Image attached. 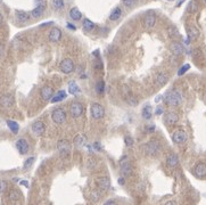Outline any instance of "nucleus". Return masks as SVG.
Masks as SVG:
<instances>
[{
  "label": "nucleus",
  "mask_w": 206,
  "mask_h": 205,
  "mask_svg": "<svg viewBox=\"0 0 206 205\" xmlns=\"http://www.w3.org/2000/svg\"><path fill=\"white\" fill-rule=\"evenodd\" d=\"M164 99H165V102H166V104L170 105V106H178V105H180L182 102L181 95L177 91L168 92V94L165 95Z\"/></svg>",
  "instance_id": "1"
},
{
  "label": "nucleus",
  "mask_w": 206,
  "mask_h": 205,
  "mask_svg": "<svg viewBox=\"0 0 206 205\" xmlns=\"http://www.w3.org/2000/svg\"><path fill=\"white\" fill-rule=\"evenodd\" d=\"M90 113L91 116L94 117V120H100V119L105 116V108L101 106L100 104L94 102L90 107Z\"/></svg>",
  "instance_id": "2"
},
{
  "label": "nucleus",
  "mask_w": 206,
  "mask_h": 205,
  "mask_svg": "<svg viewBox=\"0 0 206 205\" xmlns=\"http://www.w3.org/2000/svg\"><path fill=\"white\" fill-rule=\"evenodd\" d=\"M51 120L56 124H63L66 121V112L63 108H56L51 113Z\"/></svg>",
  "instance_id": "3"
},
{
  "label": "nucleus",
  "mask_w": 206,
  "mask_h": 205,
  "mask_svg": "<svg viewBox=\"0 0 206 205\" xmlns=\"http://www.w3.org/2000/svg\"><path fill=\"white\" fill-rule=\"evenodd\" d=\"M143 149L145 152L150 156H156L161 150V146L157 142H147L146 145L143 146Z\"/></svg>",
  "instance_id": "4"
},
{
  "label": "nucleus",
  "mask_w": 206,
  "mask_h": 205,
  "mask_svg": "<svg viewBox=\"0 0 206 205\" xmlns=\"http://www.w3.org/2000/svg\"><path fill=\"white\" fill-rule=\"evenodd\" d=\"M60 71L63 72L64 74H70L74 71V63L71 58H64L59 64Z\"/></svg>",
  "instance_id": "5"
},
{
  "label": "nucleus",
  "mask_w": 206,
  "mask_h": 205,
  "mask_svg": "<svg viewBox=\"0 0 206 205\" xmlns=\"http://www.w3.org/2000/svg\"><path fill=\"white\" fill-rule=\"evenodd\" d=\"M70 114L72 115L73 119L80 117L81 115L83 114V106H82V104H81V102H72L70 106Z\"/></svg>",
  "instance_id": "6"
},
{
  "label": "nucleus",
  "mask_w": 206,
  "mask_h": 205,
  "mask_svg": "<svg viewBox=\"0 0 206 205\" xmlns=\"http://www.w3.org/2000/svg\"><path fill=\"white\" fill-rule=\"evenodd\" d=\"M187 139H188V134L185 130H177L172 133V140L175 144H179V145L183 144L187 142Z\"/></svg>",
  "instance_id": "7"
},
{
  "label": "nucleus",
  "mask_w": 206,
  "mask_h": 205,
  "mask_svg": "<svg viewBox=\"0 0 206 205\" xmlns=\"http://www.w3.org/2000/svg\"><path fill=\"white\" fill-rule=\"evenodd\" d=\"M57 148H58V152H59V154L63 157H66L68 154H70V150H71V144L67 140H65V139H62V140H59L58 142V144H57Z\"/></svg>",
  "instance_id": "8"
},
{
  "label": "nucleus",
  "mask_w": 206,
  "mask_h": 205,
  "mask_svg": "<svg viewBox=\"0 0 206 205\" xmlns=\"http://www.w3.org/2000/svg\"><path fill=\"white\" fill-rule=\"evenodd\" d=\"M96 182H97V186L100 191H107L109 189V187H111V180H109L108 177L97 178Z\"/></svg>",
  "instance_id": "9"
},
{
  "label": "nucleus",
  "mask_w": 206,
  "mask_h": 205,
  "mask_svg": "<svg viewBox=\"0 0 206 205\" xmlns=\"http://www.w3.org/2000/svg\"><path fill=\"white\" fill-rule=\"evenodd\" d=\"M40 96L45 102L51 100V98L54 97V89L49 85H43L40 90Z\"/></svg>",
  "instance_id": "10"
},
{
  "label": "nucleus",
  "mask_w": 206,
  "mask_h": 205,
  "mask_svg": "<svg viewBox=\"0 0 206 205\" xmlns=\"http://www.w3.org/2000/svg\"><path fill=\"white\" fill-rule=\"evenodd\" d=\"M14 104V97L9 94L0 96V106L4 108H11Z\"/></svg>",
  "instance_id": "11"
},
{
  "label": "nucleus",
  "mask_w": 206,
  "mask_h": 205,
  "mask_svg": "<svg viewBox=\"0 0 206 205\" xmlns=\"http://www.w3.org/2000/svg\"><path fill=\"white\" fill-rule=\"evenodd\" d=\"M156 24V16L153 13H148V14L143 17V26L146 28H154V25Z\"/></svg>",
  "instance_id": "12"
},
{
  "label": "nucleus",
  "mask_w": 206,
  "mask_h": 205,
  "mask_svg": "<svg viewBox=\"0 0 206 205\" xmlns=\"http://www.w3.org/2000/svg\"><path fill=\"white\" fill-rule=\"evenodd\" d=\"M32 131H33V133L37 134V136H42L46 131V127H45V124H43V122H41V121H35L34 123L32 124Z\"/></svg>",
  "instance_id": "13"
},
{
  "label": "nucleus",
  "mask_w": 206,
  "mask_h": 205,
  "mask_svg": "<svg viewBox=\"0 0 206 205\" xmlns=\"http://www.w3.org/2000/svg\"><path fill=\"white\" fill-rule=\"evenodd\" d=\"M124 91H125L124 98H125L126 102H128L129 105H131V106H137V105H138V99L132 95V92L130 91L128 87H124Z\"/></svg>",
  "instance_id": "14"
},
{
  "label": "nucleus",
  "mask_w": 206,
  "mask_h": 205,
  "mask_svg": "<svg viewBox=\"0 0 206 205\" xmlns=\"http://www.w3.org/2000/svg\"><path fill=\"white\" fill-rule=\"evenodd\" d=\"M16 148H17V150L20 152V154H22V155H25V154L28 152V142H26L25 139H23V138L18 139L17 142H16Z\"/></svg>",
  "instance_id": "15"
},
{
  "label": "nucleus",
  "mask_w": 206,
  "mask_h": 205,
  "mask_svg": "<svg viewBox=\"0 0 206 205\" xmlns=\"http://www.w3.org/2000/svg\"><path fill=\"white\" fill-rule=\"evenodd\" d=\"M48 38L51 42H57V41H59L60 38H62V31H60V28H51L50 32H49Z\"/></svg>",
  "instance_id": "16"
},
{
  "label": "nucleus",
  "mask_w": 206,
  "mask_h": 205,
  "mask_svg": "<svg viewBox=\"0 0 206 205\" xmlns=\"http://www.w3.org/2000/svg\"><path fill=\"white\" fill-rule=\"evenodd\" d=\"M194 173H195V176L197 178H204L206 176V164H204V163H198V164L195 166Z\"/></svg>",
  "instance_id": "17"
},
{
  "label": "nucleus",
  "mask_w": 206,
  "mask_h": 205,
  "mask_svg": "<svg viewBox=\"0 0 206 205\" xmlns=\"http://www.w3.org/2000/svg\"><path fill=\"white\" fill-rule=\"evenodd\" d=\"M121 172H122V174L124 177H129L132 173V166H131V164L126 159L121 162Z\"/></svg>",
  "instance_id": "18"
},
{
  "label": "nucleus",
  "mask_w": 206,
  "mask_h": 205,
  "mask_svg": "<svg viewBox=\"0 0 206 205\" xmlns=\"http://www.w3.org/2000/svg\"><path fill=\"white\" fill-rule=\"evenodd\" d=\"M187 34H188V39L192 41V40H196L199 37V31L194 25H188L187 26Z\"/></svg>",
  "instance_id": "19"
},
{
  "label": "nucleus",
  "mask_w": 206,
  "mask_h": 205,
  "mask_svg": "<svg viewBox=\"0 0 206 205\" xmlns=\"http://www.w3.org/2000/svg\"><path fill=\"white\" fill-rule=\"evenodd\" d=\"M170 49H171V51L174 54L175 56H180V55H182L183 51H185L183 46L179 42H172L171 46H170Z\"/></svg>",
  "instance_id": "20"
},
{
  "label": "nucleus",
  "mask_w": 206,
  "mask_h": 205,
  "mask_svg": "<svg viewBox=\"0 0 206 205\" xmlns=\"http://www.w3.org/2000/svg\"><path fill=\"white\" fill-rule=\"evenodd\" d=\"M179 121L178 114L174 113V112H169L166 115H165V123L169 124V125H173Z\"/></svg>",
  "instance_id": "21"
},
{
  "label": "nucleus",
  "mask_w": 206,
  "mask_h": 205,
  "mask_svg": "<svg viewBox=\"0 0 206 205\" xmlns=\"http://www.w3.org/2000/svg\"><path fill=\"white\" fill-rule=\"evenodd\" d=\"M166 163H168V165L170 166V168H177L178 164H179L178 156L174 155V154L168 156V159H166Z\"/></svg>",
  "instance_id": "22"
},
{
  "label": "nucleus",
  "mask_w": 206,
  "mask_h": 205,
  "mask_svg": "<svg viewBox=\"0 0 206 205\" xmlns=\"http://www.w3.org/2000/svg\"><path fill=\"white\" fill-rule=\"evenodd\" d=\"M43 11H45V5H39L38 7H35L34 9L31 11V16L34 18H38L43 14Z\"/></svg>",
  "instance_id": "23"
},
{
  "label": "nucleus",
  "mask_w": 206,
  "mask_h": 205,
  "mask_svg": "<svg viewBox=\"0 0 206 205\" xmlns=\"http://www.w3.org/2000/svg\"><path fill=\"white\" fill-rule=\"evenodd\" d=\"M70 17L73 21H80L81 18H82V14H81V11L77 7H74L70 11Z\"/></svg>",
  "instance_id": "24"
},
{
  "label": "nucleus",
  "mask_w": 206,
  "mask_h": 205,
  "mask_svg": "<svg viewBox=\"0 0 206 205\" xmlns=\"http://www.w3.org/2000/svg\"><path fill=\"white\" fill-rule=\"evenodd\" d=\"M68 92L72 94V95H77V94L81 92V90L80 88H79V85H77L75 82L71 81L70 83H68Z\"/></svg>",
  "instance_id": "25"
},
{
  "label": "nucleus",
  "mask_w": 206,
  "mask_h": 205,
  "mask_svg": "<svg viewBox=\"0 0 206 205\" xmlns=\"http://www.w3.org/2000/svg\"><path fill=\"white\" fill-rule=\"evenodd\" d=\"M7 125L8 128L11 129V131L13 133H18V130H20V125L17 124L16 121H13V120H7Z\"/></svg>",
  "instance_id": "26"
},
{
  "label": "nucleus",
  "mask_w": 206,
  "mask_h": 205,
  "mask_svg": "<svg viewBox=\"0 0 206 205\" xmlns=\"http://www.w3.org/2000/svg\"><path fill=\"white\" fill-rule=\"evenodd\" d=\"M65 98H66V92L64 91V90H60V91L57 92L56 96H54L53 98H51V102H54V104L55 102H59Z\"/></svg>",
  "instance_id": "27"
},
{
  "label": "nucleus",
  "mask_w": 206,
  "mask_h": 205,
  "mask_svg": "<svg viewBox=\"0 0 206 205\" xmlns=\"http://www.w3.org/2000/svg\"><path fill=\"white\" fill-rule=\"evenodd\" d=\"M198 2L196 1V0H192V1H190L188 5V7H187V11L188 13H190V14H195L196 11H198Z\"/></svg>",
  "instance_id": "28"
},
{
  "label": "nucleus",
  "mask_w": 206,
  "mask_h": 205,
  "mask_svg": "<svg viewBox=\"0 0 206 205\" xmlns=\"http://www.w3.org/2000/svg\"><path fill=\"white\" fill-rule=\"evenodd\" d=\"M151 107L149 106V105H146V106L142 108V113H141V115H142V117L145 119V120H150V117H151V115H153V113H151Z\"/></svg>",
  "instance_id": "29"
},
{
  "label": "nucleus",
  "mask_w": 206,
  "mask_h": 205,
  "mask_svg": "<svg viewBox=\"0 0 206 205\" xmlns=\"http://www.w3.org/2000/svg\"><path fill=\"white\" fill-rule=\"evenodd\" d=\"M121 15H122L121 8L116 7L115 9L111 13V15H109V20H111V21H116V20H119V18L121 17Z\"/></svg>",
  "instance_id": "30"
},
{
  "label": "nucleus",
  "mask_w": 206,
  "mask_h": 205,
  "mask_svg": "<svg viewBox=\"0 0 206 205\" xmlns=\"http://www.w3.org/2000/svg\"><path fill=\"white\" fill-rule=\"evenodd\" d=\"M16 18H17L20 22H26V21H28L30 15H28L26 11H16Z\"/></svg>",
  "instance_id": "31"
},
{
  "label": "nucleus",
  "mask_w": 206,
  "mask_h": 205,
  "mask_svg": "<svg viewBox=\"0 0 206 205\" xmlns=\"http://www.w3.org/2000/svg\"><path fill=\"white\" fill-rule=\"evenodd\" d=\"M84 142H85V137H84L83 134H77V137L74 138V145L77 146V147L83 146Z\"/></svg>",
  "instance_id": "32"
},
{
  "label": "nucleus",
  "mask_w": 206,
  "mask_h": 205,
  "mask_svg": "<svg viewBox=\"0 0 206 205\" xmlns=\"http://www.w3.org/2000/svg\"><path fill=\"white\" fill-rule=\"evenodd\" d=\"M166 82H168V76H166V74H164V73L157 74V76H156V83H157L158 85H164Z\"/></svg>",
  "instance_id": "33"
},
{
  "label": "nucleus",
  "mask_w": 206,
  "mask_h": 205,
  "mask_svg": "<svg viewBox=\"0 0 206 205\" xmlns=\"http://www.w3.org/2000/svg\"><path fill=\"white\" fill-rule=\"evenodd\" d=\"M168 33H169V37L172 38V39H175V38H178V37L180 36L178 28H174V26H170V28H168Z\"/></svg>",
  "instance_id": "34"
},
{
  "label": "nucleus",
  "mask_w": 206,
  "mask_h": 205,
  "mask_svg": "<svg viewBox=\"0 0 206 205\" xmlns=\"http://www.w3.org/2000/svg\"><path fill=\"white\" fill-rule=\"evenodd\" d=\"M9 199L11 201H18L20 198H21V193L17 190V189H13V190L9 193Z\"/></svg>",
  "instance_id": "35"
},
{
  "label": "nucleus",
  "mask_w": 206,
  "mask_h": 205,
  "mask_svg": "<svg viewBox=\"0 0 206 205\" xmlns=\"http://www.w3.org/2000/svg\"><path fill=\"white\" fill-rule=\"evenodd\" d=\"M96 91H97L98 95H103L104 91H105V82L103 81H98L97 85H96Z\"/></svg>",
  "instance_id": "36"
},
{
  "label": "nucleus",
  "mask_w": 206,
  "mask_h": 205,
  "mask_svg": "<svg viewBox=\"0 0 206 205\" xmlns=\"http://www.w3.org/2000/svg\"><path fill=\"white\" fill-rule=\"evenodd\" d=\"M83 28L85 31H92V30L94 28V24L90 21V20L85 18V20L83 21Z\"/></svg>",
  "instance_id": "37"
},
{
  "label": "nucleus",
  "mask_w": 206,
  "mask_h": 205,
  "mask_svg": "<svg viewBox=\"0 0 206 205\" xmlns=\"http://www.w3.org/2000/svg\"><path fill=\"white\" fill-rule=\"evenodd\" d=\"M189 68H190V65H189V64H185L183 66L180 67V70L178 71V75H179V76H182V75L185 74L186 72L188 71Z\"/></svg>",
  "instance_id": "38"
},
{
  "label": "nucleus",
  "mask_w": 206,
  "mask_h": 205,
  "mask_svg": "<svg viewBox=\"0 0 206 205\" xmlns=\"http://www.w3.org/2000/svg\"><path fill=\"white\" fill-rule=\"evenodd\" d=\"M53 6L56 9H62L64 7V1L63 0H53Z\"/></svg>",
  "instance_id": "39"
},
{
  "label": "nucleus",
  "mask_w": 206,
  "mask_h": 205,
  "mask_svg": "<svg viewBox=\"0 0 206 205\" xmlns=\"http://www.w3.org/2000/svg\"><path fill=\"white\" fill-rule=\"evenodd\" d=\"M34 161H35V157H34V156H32V157H28V159L24 162V169L28 170V168H30V166H31L32 164H33V162H34Z\"/></svg>",
  "instance_id": "40"
},
{
  "label": "nucleus",
  "mask_w": 206,
  "mask_h": 205,
  "mask_svg": "<svg viewBox=\"0 0 206 205\" xmlns=\"http://www.w3.org/2000/svg\"><path fill=\"white\" fill-rule=\"evenodd\" d=\"M6 189H7V182L0 179V194H4Z\"/></svg>",
  "instance_id": "41"
},
{
  "label": "nucleus",
  "mask_w": 206,
  "mask_h": 205,
  "mask_svg": "<svg viewBox=\"0 0 206 205\" xmlns=\"http://www.w3.org/2000/svg\"><path fill=\"white\" fill-rule=\"evenodd\" d=\"M122 2L126 7H132L137 4V0H122Z\"/></svg>",
  "instance_id": "42"
},
{
  "label": "nucleus",
  "mask_w": 206,
  "mask_h": 205,
  "mask_svg": "<svg viewBox=\"0 0 206 205\" xmlns=\"http://www.w3.org/2000/svg\"><path fill=\"white\" fill-rule=\"evenodd\" d=\"M87 165L89 169H94V168H96V161H94V159H88Z\"/></svg>",
  "instance_id": "43"
},
{
  "label": "nucleus",
  "mask_w": 206,
  "mask_h": 205,
  "mask_svg": "<svg viewBox=\"0 0 206 205\" xmlns=\"http://www.w3.org/2000/svg\"><path fill=\"white\" fill-rule=\"evenodd\" d=\"M124 142H125L126 146H132L133 145V139L129 136H126L125 138H124Z\"/></svg>",
  "instance_id": "44"
},
{
  "label": "nucleus",
  "mask_w": 206,
  "mask_h": 205,
  "mask_svg": "<svg viewBox=\"0 0 206 205\" xmlns=\"http://www.w3.org/2000/svg\"><path fill=\"white\" fill-rule=\"evenodd\" d=\"M104 205H117V203L114 199H108V201H106L104 203Z\"/></svg>",
  "instance_id": "45"
},
{
  "label": "nucleus",
  "mask_w": 206,
  "mask_h": 205,
  "mask_svg": "<svg viewBox=\"0 0 206 205\" xmlns=\"http://www.w3.org/2000/svg\"><path fill=\"white\" fill-rule=\"evenodd\" d=\"M98 198H99V195H98V193H92V195H91V199L94 202H97Z\"/></svg>",
  "instance_id": "46"
},
{
  "label": "nucleus",
  "mask_w": 206,
  "mask_h": 205,
  "mask_svg": "<svg viewBox=\"0 0 206 205\" xmlns=\"http://www.w3.org/2000/svg\"><path fill=\"white\" fill-rule=\"evenodd\" d=\"M94 149H96V150H101V146H100V144H99V142H94Z\"/></svg>",
  "instance_id": "47"
},
{
  "label": "nucleus",
  "mask_w": 206,
  "mask_h": 205,
  "mask_svg": "<svg viewBox=\"0 0 206 205\" xmlns=\"http://www.w3.org/2000/svg\"><path fill=\"white\" fill-rule=\"evenodd\" d=\"M155 113H156V115H161V114H163V108H162V107H157Z\"/></svg>",
  "instance_id": "48"
},
{
  "label": "nucleus",
  "mask_w": 206,
  "mask_h": 205,
  "mask_svg": "<svg viewBox=\"0 0 206 205\" xmlns=\"http://www.w3.org/2000/svg\"><path fill=\"white\" fill-rule=\"evenodd\" d=\"M2 54H4V46L0 43V57L2 56Z\"/></svg>",
  "instance_id": "49"
},
{
  "label": "nucleus",
  "mask_w": 206,
  "mask_h": 205,
  "mask_svg": "<svg viewBox=\"0 0 206 205\" xmlns=\"http://www.w3.org/2000/svg\"><path fill=\"white\" fill-rule=\"evenodd\" d=\"M117 181H119L120 185H124V184H125V181H124V179H123V178H120V179H119Z\"/></svg>",
  "instance_id": "50"
},
{
  "label": "nucleus",
  "mask_w": 206,
  "mask_h": 205,
  "mask_svg": "<svg viewBox=\"0 0 206 205\" xmlns=\"http://www.w3.org/2000/svg\"><path fill=\"white\" fill-rule=\"evenodd\" d=\"M67 28H70L71 30H75V26H74V25H72L71 23H67Z\"/></svg>",
  "instance_id": "51"
},
{
  "label": "nucleus",
  "mask_w": 206,
  "mask_h": 205,
  "mask_svg": "<svg viewBox=\"0 0 206 205\" xmlns=\"http://www.w3.org/2000/svg\"><path fill=\"white\" fill-rule=\"evenodd\" d=\"M21 185H24L25 187H28V181H24V180H23V181H21Z\"/></svg>",
  "instance_id": "52"
},
{
  "label": "nucleus",
  "mask_w": 206,
  "mask_h": 205,
  "mask_svg": "<svg viewBox=\"0 0 206 205\" xmlns=\"http://www.w3.org/2000/svg\"><path fill=\"white\" fill-rule=\"evenodd\" d=\"M165 205H177V204H175L174 202H172V201H171V202H168V203H166V204H165Z\"/></svg>",
  "instance_id": "53"
},
{
  "label": "nucleus",
  "mask_w": 206,
  "mask_h": 205,
  "mask_svg": "<svg viewBox=\"0 0 206 205\" xmlns=\"http://www.w3.org/2000/svg\"><path fill=\"white\" fill-rule=\"evenodd\" d=\"M2 23V16H1V14H0V24Z\"/></svg>",
  "instance_id": "54"
},
{
  "label": "nucleus",
  "mask_w": 206,
  "mask_h": 205,
  "mask_svg": "<svg viewBox=\"0 0 206 205\" xmlns=\"http://www.w3.org/2000/svg\"><path fill=\"white\" fill-rule=\"evenodd\" d=\"M205 4H206V0H205Z\"/></svg>",
  "instance_id": "55"
}]
</instances>
